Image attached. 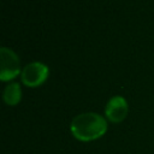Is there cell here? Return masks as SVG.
Segmentation results:
<instances>
[{"label": "cell", "mask_w": 154, "mask_h": 154, "mask_svg": "<svg viewBox=\"0 0 154 154\" xmlns=\"http://www.w3.org/2000/svg\"><path fill=\"white\" fill-rule=\"evenodd\" d=\"M75 138L89 142L100 138L107 130V123L102 116L94 112H85L76 116L70 125Z\"/></svg>", "instance_id": "1"}, {"label": "cell", "mask_w": 154, "mask_h": 154, "mask_svg": "<svg viewBox=\"0 0 154 154\" xmlns=\"http://www.w3.org/2000/svg\"><path fill=\"white\" fill-rule=\"evenodd\" d=\"M0 63H1V71L0 78L1 81H7L17 76L19 72V59L18 55L7 47L0 48Z\"/></svg>", "instance_id": "2"}, {"label": "cell", "mask_w": 154, "mask_h": 154, "mask_svg": "<svg viewBox=\"0 0 154 154\" xmlns=\"http://www.w3.org/2000/svg\"><path fill=\"white\" fill-rule=\"evenodd\" d=\"M48 75V67L40 61H32L26 64L22 70V81L29 87H36L41 84Z\"/></svg>", "instance_id": "3"}, {"label": "cell", "mask_w": 154, "mask_h": 154, "mask_svg": "<svg viewBox=\"0 0 154 154\" xmlns=\"http://www.w3.org/2000/svg\"><path fill=\"white\" fill-rule=\"evenodd\" d=\"M105 113H106V117L111 122H113V123L122 122L128 114L126 100L120 95H116V96L111 97L106 105Z\"/></svg>", "instance_id": "4"}, {"label": "cell", "mask_w": 154, "mask_h": 154, "mask_svg": "<svg viewBox=\"0 0 154 154\" xmlns=\"http://www.w3.org/2000/svg\"><path fill=\"white\" fill-rule=\"evenodd\" d=\"M20 96H22V90H20V87L18 83L13 82V83H10L5 87L2 97L7 105L12 106V105L18 103L20 100Z\"/></svg>", "instance_id": "5"}]
</instances>
